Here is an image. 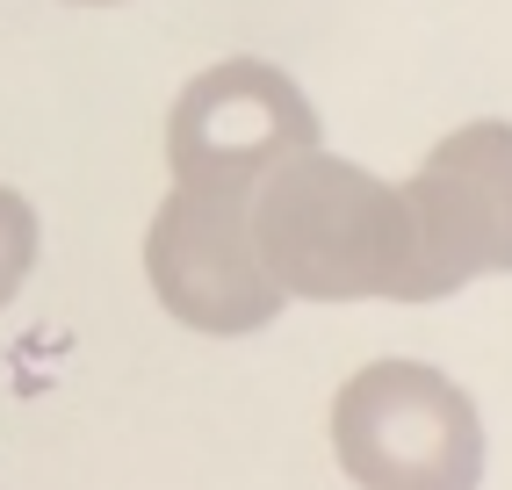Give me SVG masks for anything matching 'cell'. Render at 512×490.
I'll return each instance as SVG.
<instances>
[{"mask_svg":"<svg viewBox=\"0 0 512 490\" xmlns=\"http://www.w3.org/2000/svg\"><path fill=\"white\" fill-rule=\"evenodd\" d=\"M253 238L267 253V274L282 282V296L419 303L404 195L390 181H375V173H361L354 159L325 152V145L289 152L253 188Z\"/></svg>","mask_w":512,"mask_h":490,"instance_id":"1","label":"cell"},{"mask_svg":"<svg viewBox=\"0 0 512 490\" xmlns=\"http://www.w3.org/2000/svg\"><path fill=\"white\" fill-rule=\"evenodd\" d=\"M332 447L361 490L484 483V418L426 361H368L332 404Z\"/></svg>","mask_w":512,"mask_h":490,"instance_id":"2","label":"cell"},{"mask_svg":"<svg viewBox=\"0 0 512 490\" xmlns=\"http://www.w3.org/2000/svg\"><path fill=\"white\" fill-rule=\"evenodd\" d=\"M145 274L159 303L174 310L188 332H260L289 303L282 282L267 274V253L253 238V195L246 188H202L174 181L145 231Z\"/></svg>","mask_w":512,"mask_h":490,"instance_id":"3","label":"cell"},{"mask_svg":"<svg viewBox=\"0 0 512 490\" xmlns=\"http://www.w3.org/2000/svg\"><path fill=\"white\" fill-rule=\"evenodd\" d=\"M397 195L419 303L455 296L476 274H512V123L484 116L448 130Z\"/></svg>","mask_w":512,"mask_h":490,"instance_id":"4","label":"cell"},{"mask_svg":"<svg viewBox=\"0 0 512 490\" xmlns=\"http://www.w3.org/2000/svg\"><path fill=\"white\" fill-rule=\"evenodd\" d=\"M318 145V109L282 65L267 58H224L195 73L166 116V159L174 181L202 188H260L289 152Z\"/></svg>","mask_w":512,"mask_h":490,"instance_id":"5","label":"cell"},{"mask_svg":"<svg viewBox=\"0 0 512 490\" xmlns=\"http://www.w3.org/2000/svg\"><path fill=\"white\" fill-rule=\"evenodd\" d=\"M29 267H37V209L15 188H0V303L29 282Z\"/></svg>","mask_w":512,"mask_h":490,"instance_id":"6","label":"cell"},{"mask_svg":"<svg viewBox=\"0 0 512 490\" xmlns=\"http://www.w3.org/2000/svg\"><path fill=\"white\" fill-rule=\"evenodd\" d=\"M73 8H116V0H73Z\"/></svg>","mask_w":512,"mask_h":490,"instance_id":"7","label":"cell"}]
</instances>
